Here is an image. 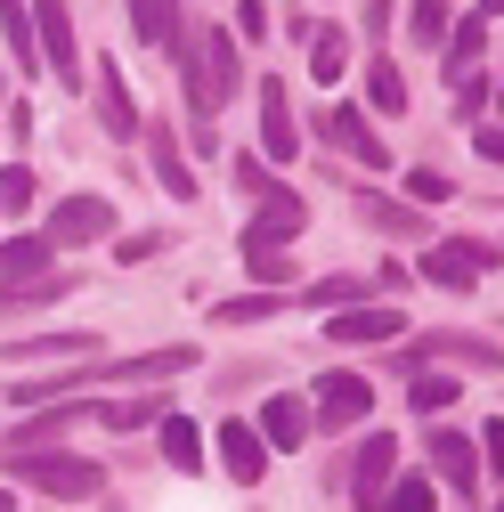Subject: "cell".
Here are the masks:
<instances>
[{"instance_id":"obj_41","label":"cell","mask_w":504,"mask_h":512,"mask_svg":"<svg viewBox=\"0 0 504 512\" xmlns=\"http://www.w3.org/2000/svg\"><path fill=\"white\" fill-rule=\"evenodd\" d=\"M236 41H269V9L261 0H236V25H228Z\"/></svg>"},{"instance_id":"obj_17","label":"cell","mask_w":504,"mask_h":512,"mask_svg":"<svg viewBox=\"0 0 504 512\" xmlns=\"http://www.w3.org/2000/svg\"><path fill=\"white\" fill-rule=\"evenodd\" d=\"M220 472H228L236 488H261V472H269V439L252 431V423H220Z\"/></svg>"},{"instance_id":"obj_30","label":"cell","mask_w":504,"mask_h":512,"mask_svg":"<svg viewBox=\"0 0 504 512\" xmlns=\"http://www.w3.org/2000/svg\"><path fill=\"white\" fill-rule=\"evenodd\" d=\"M366 228H383V236H423V212L415 204H391V196H358Z\"/></svg>"},{"instance_id":"obj_31","label":"cell","mask_w":504,"mask_h":512,"mask_svg":"<svg viewBox=\"0 0 504 512\" xmlns=\"http://www.w3.org/2000/svg\"><path fill=\"white\" fill-rule=\"evenodd\" d=\"M448 17H456V0H415V9H407V33H415L423 49H439V41H448Z\"/></svg>"},{"instance_id":"obj_9","label":"cell","mask_w":504,"mask_h":512,"mask_svg":"<svg viewBox=\"0 0 504 512\" xmlns=\"http://www.w3.org/2000/svg\"><path fill=\"white\" fill-rule=\"evenodd\" d=\"M309 415H318V431H350V423H366V415H374V382H366L358 366H334V374L318 382V407H309Z\"/></svg>"},{"instance_id":"obj_29","label":"cell","mask_w":504,"mask_h":512,"mask_svg":"<svg viewBox=\"0 0 504 512\" xmlns=\"http://www.w3.org/2000/svg\"><path fill=\"white\" fill-rule=\"evenodd\" d=\"M98 342L90 334H25V342H9V358H25V366H41V358H90Z\"/></svg>"},{"instance_id":"obj_13","label":"cell","mask_w":504,"mask_h":512,"mask_svg":"<svg viewBox=\"0 0 504 512\" xmlns=\"http://www.w3.org/2000/svg\"><path fill=\"white\" fill-rule=\"evenodd\" d=\"M131 33H139L147 49H171V57L196 49V25H187L179 0H131Z\"/></svg>"},{"instance_id":"obj_21","label":"cell","mask_w":504,"mask_h":512,"mask_svg":"<svg viewBox=\"0 0 504 512\" xmlns=\"http://www.w3.org/2000/svg\"><path fill=\"white\" fill-rule=\"evenodd\" d=\"M0 41H9V74H41V33H33V0H0Z\"/></svg>"},{"instance_id":"obj_4","label":"cell","mask_w":504,"mask_h":512,"mask_svg":"<svg viewBox=\"0 0 504 512\" xmlns=\"http://www.w3.org/2000/svg\"><path fill=\"white\" fill-rule=\"evenodd\" d=\"M423 456H431V480H448L464 504L480 496V439H472V431H456V423H431V431H423Z\"/></svg>"},{"instance_id":"obj_24","label":"cell","mask_w":504,"mask_h":512,"mask_svg":"<svg viewBox=\"0 0 504 512\" xmlns=\"http://www.w3.org/2000/svg\"><path fill=\"white\" fill-rule=\"evenodd\" d=\"M155 439H163V472H179V480H196V472H204V431L187 423V415H163Z\"/></svg>"},{"instance_id":"obj_22","label":"cell","mask_w":504,"mask_h":512,"mask_svg":"<svg viewBox=\"0 0 504 512\" xmlns=\"http://www.w3.org/2000/svg\"><path fill=\"white\" fill-rule=\"evenodd\" d=\"M57 269V244L49 236H0V285H25Z\"/></svg>"},{"instance_id":"obj_33","label":"cell","mask_w":504,"mask_h":512,"mask_svg":"<svg viewBox=\"0 0 504 512\" xmlns=\"http://www.w3.org/2000/svg\"><path fill=\"white\" fill-rule=\"evenodd\" d=\"M383 512H439V488H431L423 472H399L391 496H383Z\"/></svg>"},{"instance_id":"obj_39","label":"cell","mask_w":504,"mask_h":512,"mask_svg":"<svg viewBox=\"0 0 504 512\" xmlns=\"http://www.w3.org/2000/svg\"><path fill=\"white\" fill-rule=\"evenodd\" d=\"M448 98H456V122H480V106H488V82H480V74H456V82H448Z\"/></svg>"},{"instance_id":"obj_3","label":"cell","mask_w":504,"mask_h":512,"mask_svg":"<svg viewBox=\"0 0 504 512\" xmlns=\"http://www.w3.org/2000/svg\"><path fill=\"white\" fill-rule=\"evenodd\" d=\"M496 261H504L496 244H480V236H448V244L423 252V285H439V293H472Z\"/></svg>"},{"instance_id":"obj_28","label":"cell","mask_w":504,"mask_h":512,"mask_svg":"<svg viewBox=\"0 0 504 512\" xmlns=\"http://www.w3.org/2000/svg\"><path fill=\"white\" fill-rule=\"evenodd\" d=\"M366 106L374 114H407V74L391 57H366Z\"/></svg>"},{"instance_id":"obj_11","label":"cell","mask_w":504,"mask_h":512,"mask_svg":"<svg viewBox=\"0 0 504 512\" xmlns=\"http://www.w3.org/2000/svg\"><path fill=\"white\" fill-rule=\"evenodd\" d=\"M301 228H309V204L285 187V196H261V204H252V220H244V244H236V252H285Z\"/></svg>"},{"instance_id":"obj_23","label":"cell","mask_w":504,"mask_h":512,"mask_svg":"<svg viewBox=\"0 0 504 512\" xmlns=\"http://www.w3.org/2000/svg\"><path fill=\"white\" fill-rule=\"evenodd\" d=\"M171 415V399L163 391H122V399H98V423L106 431H155Z\"/></svg>"},{"instance_id":"obj_32","label":"cell","mask_w":504,"mask_h":512,"mask_svg":"<svg viewBox=\"0 0 504 512\" xmlns=\"http://www.w3.org/2000/svg\"><path fill=\"white\" fill-rule=\"evenodd\" d=\"M277 309H285V301L261 285V293H236V301H220L212 317H220V326H261V317H277Z\"/></svg>"},{"instance_id":"obj_26","label":"cell","mask_w":504,"mask_h":512,"mask_svg":"<svg viewBox=\"0 0 504 512\" xmlns=\"http://www.w3.org/2000/svg\"><path fill=\"white\" fill-rule=\"evenodd\" d=\"M309 74H318V82H342V74H350V33H342L334 17L309 33Z\"/></svg>"},{"instance_id":"obj_27","label":"cell","mask_w":504,"mask_h":512,"mask_svg":"<svg viewBox=\"0 0 504 512\" xmlns=\"http://www.w3.org/2000/svg\"><path fill=\"white\" fill-rule=\"evenodd\" d=\"M456 391H464V382H456V374H439V366H415V374H407L415 415H448V407H456Z\"/></svg>"},{"instance_id":"obj_16","label":"cell","mask_w":504,"mask_h":512,"mask_svg":"<svg viewBox=\"0 0 504 512\" xmlns=\"http://www.w3.org/2000/svg\"><path fill=\"white\" fill-rule=\"evenodd\" d=\"M326 147H342V155H350V163H366V171H383V163H391V147L374 139L366 106H334V114H326Z\"/></svg>"},{"instance_id":"obj_10","label":"cell","mask_w":504,"mask_h":512,"mask_svg":"<svg viewBox=\"0 0 504 512\" xmlns=\"http://www.w3.org/2000/svg\"><path fill=\"white\" fill-rule=\"evenodd\" d=\"M391 480H399V439H391V431H374L358 456H350V504H358V512H383Z\"/></svg>"},{"instance_id":"obj_14","label":"cell","mask_w":504,"mask_h":512,"mask_svg":"<svg viewBox=\"0 0 504 512\" xmlns=\"http://www.w3.org/2000/svg\"><path fill=\"white\" fill-rule=\"evenodd\" d=\"M147 163H155V187L171 204H196V171H187V155H179V139H171V122H147Z\"/></svg>"},{"instance_id":"obj_20","label":"cell","mask_w":504,"mask_h":512,"mask_svg":"<svg viewBox=\"0 0 504 512\" xmlns=\"http://www.w3.org/2000/svg\"><path fill=\"white\" fill-rule=\"evenodd\" d=\"M301 147V131H293V106H285V82L277 74H261V155L269 163H285Z\"/></svg>"},{"instance_id":"obj_1","label":"cell","mask_w":504,"mask_h":512,"mask_svg":"<svg viewBox=\"0 0 504 512\" xmlns=\"http://www.w3.org/2000/svg\"><path fill=\"white\" fill-rule=\"evenodd\" d=\"M171 374H196V342H155V350H131V358H90L66 374V391L90 399V391H147V382H171Z\"/></svg>"},{"instance_id":"obj_48","label":"cell","mask_w":504,"mask_h":512,"mask_svg":"<svg viewBox=\"0 0 504 512\" xmlns=\"http://www.w3.org/2000/svg\"><path fill=\"white\" fill-rule=\"evenodd\" d=\"M496 106H504V82H496Z\"/></svg>"},{"instance_id":"obj_8","label":"cell","mask_w":504,"mask_h":512,"mask_svg":"<svg viewBox=\"0 0 504 512\" xmlns=\"http://www.w3.org/2000/svg\"><path fill=\"white\" fill-rule=\"evenodd\" d=\"M57 252H82V244H106L114 236V204L106 196H66V204H49V228H41Z\"/></svg>"},{"instance_id":"obj_18","label":"cell","mask_w":504,"mask_h":512,"mask_svg":"<svg viewBox=\"0 0 504 512\" xmlns=\"http://www.w3.org/2000/svg\"><path fill=\"white\" fill-rule=\"evenodd\" d=\"M252 431H261V439H269V456H277V447H301L309 431H318V415H309V399H293V391H269V399H261V423H252Z\"/></svg>"},{"instance_id":"obj_44","label":"cell","mask_w":504,"mask_h":512,"mask_svg":"<svg viewBox=\"0 0 504 512\" xmlns=\"http://www.w3.org/2000/svg\"><path fill=\"white\" fill-rule=\"evenodd\" d=\"M391 9H399V0H366V33H374V41L391 33Z\"/></svg>"},{"instance_id":"obj_2","label":"cell","mask_w":504,"mask_h":512,"mask_svg":"<svg viewBox=\"0 0 504 512\" xmlns=\"http://www.w3.org/2000/svg\"><path fill=\"white\" fill-rule=\"evenodd\" d=\"M0 472L9 480H25V488H41V496H57V504H82V496H106V464H90V456H0Z\"/></svg>"},{"instance_id":"obj_34","label":"cell","mask_w":504,"mask_h":512,"mask_svg":"<svg viewBox=\"0 0 504 512\" xmlns=\"http://www.w3.org/2000/svg\"><path fill=\"white\" fill-rule=\"evenodd\" d=\"M41 204V179L25 163H0V212H33Z\"/></svg>"},{"instance_id":"obj_19","label":"cell","mask_w":504,"mask_h":512,"mask_svg":"<svg viewBox=\"0 0 504 512\" xmlns=\"http://www.w3.org/2000/svg\"><path fill=\"white\" fill-rule=\"evenodd\" d=\"M480 66H488V17L464 9V17L448 25V41H439V74L456 82V74H480Z\"/></svg>"},{"instance_id":"obj_35","label":"cell","mask_w":504,"mask_h":512,"mask_svg":"<svg viewBox=\"0 0 504 512\" xmlns=\"http://www.w3.org/2000/svg\"><path fill=\"white\" fill-rule=\"evenodd\" d=\"M155 252H171V236H163V228H131V236H114V261H122V269L155 261Z\"/></svg>"},{"instance_id":"obj_6","label":"cell","mask_w":504,"mask_h":512,"mask_svg":"<svg viewBox=\"0 0 504 512\" xmlns=\"http://www.w3.org/2000/svg\"><path fill=\"white\" fill-rule=\"evenodd\" d=\"M33 33H41V74H57L66 90H82V41H74V9H66V0H33Z\"/></svg>"},{"instance_id":"obj_46","label":"cell","mask_w":504,"mask_h":512,"mask_svg":"<svg viewBox=\"0 0 504 512\" xmlns=\"http://www.w3.org/2000/svg\"><path fill=\"white\" fill-rule=\"evenodd\" d=\"M0 512H17V496H9V488H0Z\"/></svg>"},{"instance_id":"obj_49","label":"cell","mask_w":504,"mask_h":512,"mask_svg":"<svg viewBox=\"0 0 504 512\" xmlns=\"http://www.w3.org/2000/svg\"><path fill=\"white\" fill-rule=\"evenodd\" d=\"M496 512H504V504H496Z\"/></svg>"},{"instance_id":"obj_36","label":"cell","mask_w":504,"mask_h":512,"mask_svg":"<svg viewBox=\"0 0 504 512\" xmlns=\"http://www.w3.org/2000/svg\"><path fill=\"white\" fill-rule=\"evenodd\" d=\"M236 187H244L252 204H261V196H285V179H277V171H269L261 155H236Z\"/></svg>"},{"instance_id":"obj_42","label":"cell","mask_w":504,"mask_h":512,"mask_svg":"<svg viewBox=\"0 0 504 512\" xmlns=\"http://www.w3.org/2000/svg\"><path fill=\"white\" fill-rule=\"evenodd\" d=\"M480 464L504 480V415H488V431H480Z\"/></svg>"},{"instance_id":"obj_25","label":"cell","mask_w":504,"mask_h":512,"mask_svg":"<svg viewBox=\"0 0 504 512\" xmlns=\"http://www.w3.org/2000/svg\"><path fill=\"white\" fill-rule=\"evenodd\" d=\"M74 293V277H25V285H0V317H25V309H49V301H66Z\"/></svg>"},{"instance_id":"obj_15","label":"cell","mask_w":504,"mask_h":512,"mask_svg":"<svg viewBox=\"0 0 504 512\" xmlns=\"http://www.w3.org/2000/svg\"><path fill=\"white\" fill-rule=\"evenodd\" d=\"M431 358H456V366H480V374H496V366H504V350H496V342H480V334H423V342H407V374H415V366H431Z\"/></svg>"},{"instance_id":"obj_5","label":"cell","mask_w":504,"mask_h":512,"mask_svg":"<svg viewBox=\"0 0 504 512\" xmlns=\"http://www.w3.org/2000/svg\"><path fill=\"white\" fill-rule=\"evenodd\" d=\"M90 407H98V399H49V407H25V415L9 423V439H0V456H41V447H57Z\"/></svg>"},{"instance_id":"obj_37","label":"cell","mask_w":504,"mask_h":512,"mask_svg":"<svg viewBox=\"0 0 504 512\" xmlns=\"http://www.w3.org/2000/svg\"><path fill=\"white\" fill-rule=\"evenodd\" d=\"M358 277H326V285H309V309H358Z\"/></svg>"},{"instance_id":"obj_47","label":"cell","mask_w":504,"mask_h":512,"mask_svg":"<svg viewBox=\"0 0 504 512\" xmlns=\"http://www.w3.org/2000/svg\"><path fill=\"white\" fill-rule=\"evenodd\" d=\"M0 90H9V66H0Z\"/></svg>"},{"instance_id":"obj_7","label":"cell","mask_w":504,"mask_h":512,"mask_svg":"<svg viewBox=\"0 0 504 512\" xmlns=\"http://www.w3.org/2000/svg\"><path fill=\"white\" fill-rule=\"evenodd\" d=\"M326 342H342V350H391V342H407V317H399V301L391 309L383 301H358V309L326 317Z\"/></svg>"},{"instance_id":"obj_40","label":"cell","mask_w":504,"mask_h":512,"mask_svg":"<svg viewBox=\"0 0 504 512\" xmlns=\"http://www.w3.org/2000/svg\"><path fill=\"white\" fill-rule=\"evenodd\" d=\"M407 196H415V212H423V204H448V196H456V187H448V179H439V171H407Z\"/></svg>"},{"instance_id":"obj_43","label":"cell","mask_w":504,"mask_h":512,"mask_svg":"<svg viewBox=\"0 0 504 512\" xmlns=\"http://www.w3.org/2000/svg\"><path fill=\"white\" fill-rule=\"evenodd\" d=\"M472 147H480V163H504V122H488V131H472Z\"/></svg>"},{"instance_id":"obj_12","label":"cell","mask_w":504,"mask_h":512,"mask_svg":"<svg viewBox=\"0 0 504 512\" xmlns=\"http://www.w3.org/2000/svg\"><path fill=\"white\" fill-rule=\"evenodd\" d=\"M98 122H106L114 147H131V139L147 131V114H139L131 82H122V57H98Z\"/></svg>"},{"instance_id":"obj_38","label":"cell","mask_w":504,"mask_h":512,"mask_svg":"<svg viewBox=\"0 0 504 512\" xmlns=\"http://www.w3.org/2000/svg\"><path fill=\"white\" fill-rule=\"evenodd\" d=\"M244 269L277 293V285H293V252H244Z\"/></svg>"},{"instance_id":"obj_45","label":"cell","mask_w":504,"mask_h":512,"mask_svg":"<svg viewBox=\"0 0 504 512\" xmlns=\"http://www.w3.org/2000/svg\"><path fill=\"white\" fill-rule=\"evenodd\" d=\"M480 17H504V0H480Z\"/></svg>"}]
</instances>
